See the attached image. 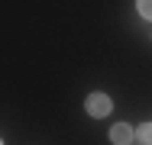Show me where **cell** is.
<instances>
[{
    "label": "cell",
    "mask_w": 152,
    "mask_h": 145,
    "mask_svg": "<svg viewBox=\"0 0 152 145\" xmlns=\"http://www.w3.org/2000/svg\"><path fill=\"white\" fill-rule=\"evenodd\" d=\"M136 7H139V13L146 20H152V0H136Z\"/></svg>",
    "instance_id": "4"
},
{
    "label": "cell",
    "mask_w": 152,
    "mask_h": 145,
    "mask_svg": "<svg viewBox=\"0 0 152 145\" xmlns=\"http://www.w3.org/2000/svg\"><path fill=\"white\" fill-rule=\"evenodd\" d=\"M129 145H142V142H129Z\"/></svg>",
    "instance_id": "5"
},
{
    "label": "cell",
    "mask_w": 152,
    "mask_h": 145,
    "mask_svg": "<svg viewBox=\"0 0 152 145\" xmlns=\"http://www.w3.org/2000/svg\"><path fill=\"white\" fill-rule=\"evenodd\" d=\"M110 142L113 145H129L133 142V129H129L126 123H117V126L110 129Z\"/></svg>",
    "instance_id": "2"
},
{
    "label": "cell",
    "mask_w": 152,
    "mask_h": 145,
    "mask_svg": "<svg viewBox=\"0 0 152 145\" xmlns=\"http://www.w3.org/2000/svg\"><path fill=\"white\" fill-rule=\"evenodd\" d=\"M0 145H3V142H0Z\"/></svg>",
    "instance_id": "6"
},
{
    "label": "cell",
    "mask_w": 152,
    "mask_h": 145,
    "mask_svg": "<svg viewBox=\"0 0 152 145\" xmlns=\"http://www.w3.org/2000/svg\"><path fill=\"white\" fill-rule=\"evenodd\" d=\"M136 136H139L142 145H152V123H142V126L136 129Z\"/></svg>",
    "instance_id": "3"
},
{
    "label": "cell",
    "mask_w": 152,
    "mask_h": 145,
    "mask_svg": "<svg viewBox=\"0 0 152 145\" xmlns=\"http://www.w3.org/2000/svg\"><path fill=\"white\" fill-rule=\"evenodd\" d=\"M84 110H88L91 116H97V119H100V116H107L110 110H113V103H110V97H107V94H100V90H97V94H88Z\"/></svg>",
    "instance_id": "1"
}]
</instances>
